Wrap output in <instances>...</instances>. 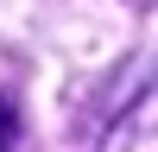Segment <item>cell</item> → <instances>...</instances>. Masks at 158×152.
<instances>
[{
    "instance_id": "1",
    "label": "cell",
    "mask_w": 158,
    "mask_h": 152,
    "mask_svg": "<svg viewBox=\"0 0 158 152\" xmlns=\"http://www.w3.org/2000/svg\"><path fill=\"white\" fill-rule=\"evenodd\" d=\"M0 152H19V108L0 95Z\"/></svg>"
},
{
    "instance_id": "2",
    "label": "cell",
    "mask_w": 158,
    "mask_h": 152,
    "mask_svg": "<svg viewBox=\"0 0 158 152\" xmlns=\"http://www.w3.org/2000/svg\"><path fill=\"white\" fill-rule=\"evenodd\" d=\"M127 6H152V0H127Z\"/></svg>"
}]
</instances>
